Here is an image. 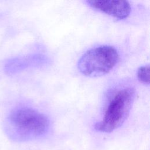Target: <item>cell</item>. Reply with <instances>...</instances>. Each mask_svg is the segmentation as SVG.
Instances as JSON below:
<instances>
[{"label": "cell", "instance_id": "3", "mask_svg": "<svg viewBox=\"0 0 150 150\" xmlns=\"http://www.w3.org/2000/svg\"><path fill=\"white\" fill-rule=\"evenodd\" d=\"M120 58L119 52L114 46L100 45L84 53L78 60L77 68L85 76L100 77L112 70Z\"/></svg>", "mask_w": 150, "mask_h": 150}, {"label": "cell", "instance_id": "2", "mask_svg": "<svg viewBox=\"0 0 150 150\" xmlns=\"http://www.w3.org/2000/svg\"><path fill=\"white\" fill-rule=\"evenodd\" d=\"M135 97L131 86L117 88L110 95L101 120L94 125L96 130L109 133L120 127L127 119Z\"/></svg>", "mask_w": 150, "mask_h": 150}, {"label": "cell", "instance_id": "1", "mask_svg": "<svg viewBox=\"0 0 150 150\" xmlns=\"http://www.w3.org/2000/svg\"><path fill=\"white\" fill-rule=\"evenodd\" d=\"M50 127L48 117L37 110L24 105L12 109L4 122L7 136L16 142H25L45 135Z\"/></svg>", "mask_w": 150, "mask_h": 150}, {"label": "cell", "instance_id": "6", "mask_svg": "<svg viewBox=\"0 0 150 150\" xmlns=\"http://www.w3.org/2000/svg\"><path fill=\"white\" fill-rule=\"evenodd\" d=\"M138 80L144 84H148L149 83V66H142L138 68L137 73Z\"/></svg>", "mask_w": 150, "mask_h": 150}, {"label": "cell", "instance_id": "4", "mask_svg": "<svg viewBox=\"0 0 150 150\" xmlns=\"http://www.w3.org/2000/svg\"><path fill=\"white\" fill-rule=\"evenodd\" d=\"M84 2L90 8L117 19L127 18L131 12V5L126 1L87 0Z\"/></svg>", "mask_w": 150, "mask_h": 150}, {"label": "cell", "instance_id": "5", "mask_svg": "<svg viewBox=\"0 0 150 150\" xmlns=\"http://www.w3.org/2000/svg\"><path fill=\"white\" fill-rule=\"evenodd\" d=\"M47 57L40 54H30L11 58L6 61L4 71L6 74H15L32 67H42L47 64Z\"/></svg>", "mask_w": 150, "mask_h": 150}]
</instances>
